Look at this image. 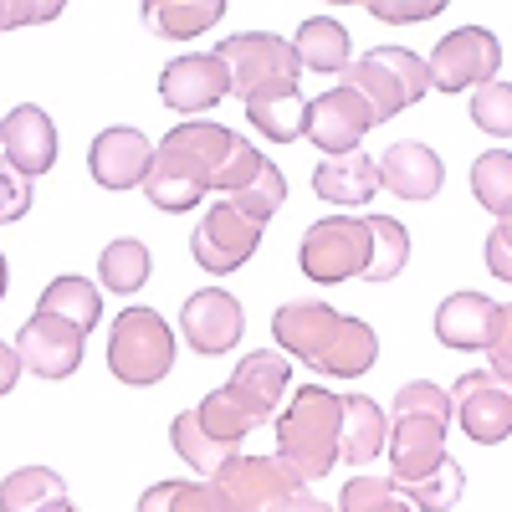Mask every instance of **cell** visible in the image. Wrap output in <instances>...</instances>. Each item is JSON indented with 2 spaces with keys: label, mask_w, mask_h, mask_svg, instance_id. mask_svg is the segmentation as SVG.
Here are the masks:
<instances>
[{
  "label": "cell",
  "mask_w": 512,
  "mask_h": 512,
  "mask_svg": "<svg viewBox=\"0 0 512 512\" xmlns=\"http://www.w3.org/2000/svg\"><path fill=\"white\" fill-rule=\"evenodd\" d=\"M272 338L287 359L308 364L318 374H333V379H359L379 359V333L364 318L338 313V308L318 303V297L282 303L272 318Z\"/></svg>",
  "instance_id": "obj_1"
},
{
  "label": "cell",
  "mask_w": 512,
  "mask_h": 512,
  "mask_svg": "<svg viewBox=\"0 0 512 512\" xmlns=\"http://www.w3.org/2000/svg\"><path fill=\"white\" fill-rule=\"evenodd\" d=\"M236 128L216 123V118H185L154 144V169L144 180V195L180 216V210H195L205 195H216V180L226 159L236 154Z\"/></svg>",
  "instance_id": "obj_2"
},
{
  "label": "cell",
  "mask_w": 512,
  "mask_h": 512,
  "mask_svg": "<svg viewBox=\"0 0 512 512\" xmlns=\"http://www.w3.org/2000/svg\"><path fill=\"white\" fill-rule=\"evenodd\" d=\"M446 431H451V395L431 379L400 384V395L390 405V482L410 487L425 472H436L446 461Z\"/></svg>",
  "instance_id": "obj_3"
},
{
  "label": "cell",
  "mask_w": 512,
  "mask_h": 512,
  "mask_svg": "<svg viewBox=\"0 0 512 512\" xmlns=\"http://www.w3.org/2000/svg\"><path fill=\"white\" fill-rule=\"evenodd\" d=\"M344 446V400L328 395L323 384H303L282 410H277V451L303 482H318L338 466Z\"/></svg>",
  "instance_id": "obj_4"
},
{
  "label": "cell",
  "mask_w": 512,
  "mask_h": 512,
  "mask_svg": "<svg viewBox=\"0 0 512 512\" xmlns=\"http://www.w3.org/2000/svg\"><path fill=\"white\" fill-rule=\"evenodd\" d=\"M338 88L364 98L374 123H390L395 113H405L410 103H420L431 93V67H425V57L410 52V47H374L338 72Z\"/></svg>",
  "instance_id": "obj_5"
},
{
  "label": "cell",
  "mask_w": 512,
  "mask_h": 512,
  "mask_svg": "<svg viewBox=\"0 0 512 512\" xmlns=\"http://www.w3.org/2000/svg\"><path fill=\"white\" fill-rule=\"evenodd\" d=\"M108 369L113 379L134 384V390H149V384H159L175 369V328L164 323V313L128 303L108 328Z\"/></svg>",
  "instance_id": "obj_6"
},
{
  "label": "cell",
  "mask_w": 512,
  "mask_h": 512,
  "mask_svg": "<svg viewBox=\"0 0 512 512\" xmlns=\"http://www.w3.org/2000/svg\"><path fill=\"white\" fill-rule=\"evenodd\" d=\"M216 62L226 67L231 93H236L241 103H246V98H262V93L297 88V77H303L292 41L277 36V31H246V36L216 41Z\"/></svg>",
  "instance_id": "obj_7"
},
{
  "label": "cell",
  "mask_w": 512,
  "mask_h": 512,
  "mask_svg": "<svg viewBox=\"0 0 512 512\" xmlns=\"http://www.w3.org/2000/svg\"><path fill=\"white\" fill-rule=\"evenodd\" d=\"M210 487H216L221 512H282L303 492V477L282 456H246L241 451L210 477Z\"/></svg>",
  "instance_id": "obj_8"
},
{
  "label": "cell",
  "mask_w": 512,
  "mask_h": 512,
  "mask_svg": "<svg viewBox=\"0 0 512 512\" xmlns=\"http://www.w3.org/2000/svg\"><path fill=\"white\" fill-rule=\"evenodd\" d=\"M297 262H303V277H313L323 287L364 277V267H369V226H364V216H323V221H313Z\"/></svg>",
  "instance_id": "obj_9"
},
{
  "label": "cell",
  "mask_w": 512,
  "mask_h": 512,
  "mask_svg": "<svg viewBox=\"0 0 512 512\" xmlns=\"http://www.w3.org/2000/svg\"><path fill=\"white\" fill-rule=\"evenodd\" d=\"M436 93H477L482 82L502 72V41L487 26H461L436 41V52L425 57Z\"/></svg>",
  "instance_id": "obj_10"
},
{
  "label": "cell",
  "mask_w": 512,
  "mask_h": 512,
  "mask_svg": "<svg viewBox=\"0 0 512 512\" xmlns=\"http://www.w3.org/2000/svg\"><path fill=\"white\" fill-rule=\"evenodd\" d=\"M262 231H267V226L246 221L236 205L216 200V205H210L205 216H200L195 236H190V256H195L200 272L231 277V272H241L251 256H256V246H262Z\"/></svg>",
  "instance_id": "obj_11"
},
{
  "label": "cell",
  "mask_w": 512,
  "mask_h": 512,
  "mask_svg": "<svg viewBox=\"0 0 512 512\" xmlns=\"http://www.w3.org/2000/svg\"><path fill=\"white\" fill-rule=\"evenodd\" d=\"M446 395H451V420H461V431L477 446H497L512 436V384L497 379L492 369H466Z\"/></svg>",
  "instance_id": "obj_12"
},
{
  "label": "cell",
  "mask_w": 512,
  "mask_h": 512,
  "mask_svg": "<svg viewBox=\"0 0 512 512\" xmlns=\"http://www.w3.org/2000/svg\"><path fill=\"white\" fill-rule=\"evenodd\" d=\"M241 333H246V313H241V297L226 292V287H200L185 297V308H180V338L205 354V359H216V354H231L241 344Z\"/></svg>",
  "instance_id": "obj_13"
},
{
  "label": "cell",
  "mask_w": 512,
  "mask_h": 512,
  "mask_svg": "<svg viewBox=\"0 0 512 512\" xmlns=\"http://www.w3.org/2000/svg\"><path fill=\"white\" fill-rule=\"evenodd\" d=\"M374 123V113L364 108V98H354L349 88H328L318 98H308V144L323 154V159H338V154H359L364 134Z\"/></svg>",
  "instance_id": "obj_14"
},
{
  "label": "cell",
  "mask_w": 512,
  "mask_h": 512,
  "mask_svg": "<svg viewBox=\"0 0 512 512\" xmlns=\"http://www.w3.org/2000/svg\"><path fill=\"white\" fill-rule=\"evenodd\" d=\"M82 349H88V333L52 318V313H31L16 333V354L26 364V374L36 379H67L82 364Z\"/></svg>",
  "instance_id": "obj_15"
},
{
  "label": "cell",
  "mask_w": 512,
  "mask_h": 512,
  "mask_svg": "<svg viewBox=\"0 0 512 512\" xmlns=\"http://www.w3.org/2000/svg\"><path fill=\"white\" fill-rule=\"evenodd\" d=\"M149 169H154V144L144 128L113 123L88 144V175L103 190H144Z\"/></svg>",
  "instance_id": "obj_16"
},
{
  "label": "cell",
  "mask_w": 512,
  "mask_h": 512,
  "mask_svg": "<svg viewBox=\"0 0 512 512\" xmlns=\"http://www.w3.org/2000/svg\"><path fill=\"white\" fill-rule=\"evenodd\" d=\"M287 384H292V364L282 349H256L236 364V374L226 379V395L246 410L251 425H267L277 420L282 400H287Z\"/></svg>",
  "instance_id": "obj_17"
},
{
  "label": "cell",
  "mask_w": 512,
  "mask_h": 512,
  "mask_svg": "<svg viewBox=\"0 0 512 512\" xmlns=\"http://www.w3.org/2000/svg\"><path fill=\"white\" fill-rule=\"evenodd\" d=\"M159 98L175 113H210L221 98H231V77L216 52H185L159 72Z\"/></svg>",
  "instance_id": "obj_18"
},
{
  "label": "cell",
  "mask_w": 512,
  "mask_h": 512,
  "mask_svg": "<svg viewBox=\"0 0 512 512\" xmlns=\"http://www.w3.org/2000/svg\"><path fill=\"white\" fill-rule=\"evenodd\" d=\"M0 159H11V169H21L26 180H41L52 175L57 164V128H52V113L36 108V103H21L6 113V123H0Z\"/></svg>",
  "instance_id": "obj_19"
},
{
  "label": "cell",
  "mask_w": 512,
  "mask_h": 512,
  "mask_svg": "<svg viewBox=\"0 0 512 512\" xmlns=\"http://www.w3.org/2000/svg\"><path fill=\"white\" fill-rule=\"evenodd\" d=\"M446 185V164L431 144L420 139H400L384 149L379 159V190H390L400 200H436Z\"/></svg>",
  "instance_id": "obj_20"
},
{
  "label": "cell",
  "mask_w": 512,
  "mask_h": 512,
  "mask_svg": "<svg viewBox=\"0 0 512 512\" xmlns=\"http://www.w3.org/2000/svg\"><path fill=\"white\" fill-rule=\"evenodd\" d=\"M492 323H497V303L487 292H451L436 308V338L446 349H461V354H477V349L487 354Z\"/></svg>",
  "instance_id": "obj_21"
},
{
  "label": "cell",
  "mask_w": 512,
  "mask_h": 512,
  "mask_svg": "<svg viewBox=\"0 0 512 512\" xmlns=\"http://www.w3.org/2000/svg\"><path fill=\"white\" fill-rule=\"evenodd\" d=\"M313 195L328 205H369L379 195V164L369 154H338L313 169Z\"/></svg>",
  "instance_id": "obj_22"
},
{
  "label": "cell",
  "mask_w": 512,
  "mask_h": 512,
  "mask_svg": "<svg viewBox=\"0 0 512 512\" xmlns=\"http://www.w3.org/2000/svg\"><path fill=\"white\" fill-rule=\"evenodd\" d=\"M292 52H297V67L303 72H323V77H338L354 57H349V26L338 16H308L292 36Z\"/></svg>",
  "instance_id": "obj_23"
},
{
  "label": "cell",
  "mask_w": 512,
  "mask_h": 512,
  "mask_svg": "<svg viewBox=\"0 0 512 512\" xmlns=\"http://www.w3.org/2000/svg\"><path fill=\"white\" fill-rule=\"evenodd\" d=\"M36 313H52V318H62V323H72L82 333H93L98 318H103V287L88 282V277H77V272L52 277L47 287H41V297H36Z\"/></svg>",
  "instance_id": "obj_24"
},
{
  "label": "cell",
  "mask_w": 512,
  "mask_h": 512,
  "mask_svg": "<svg viewBox=\"0 0 512 512\" xmlns=\"http://www.w3.org/2000/svg\"><path fill=\"white\" fill-rule=\"evenodd\" d=\"M226 16V0H149L144 21L164 41H195L205 31H216Z\"/></svg>",
  "instance_id": "obj_25"
},
{
  "label": "cell",
  "mask_w": 512,
  "mask_h": 512,
  "mask_svg": "<svg viewBox=\"0 0 512 512\" xmlns=\"http://www.w3.org/2000/svg\"><path fill=\"white\" fill-rule=\"evenodd\" d=\"M390 446V410H379V400L369 395H344V446L338 456L364 466Z\"/></svg>",
  "instance_id": "obj_26"
},
{
  "label": "cell",
  "mask_w": 512,
  "mask_h": 512,
  "mask_svg": "<svg viewBox=\"0 0 512 512\" xmlns=\"http://www.w3.org/2000/svg\"><path fill=\"white\" fill-rule=\"evenodd\" d=\"M246 118H251V128H256L267 144H292V139L308 134V98L297 93V88L246 98Z\"/></svg>",
  "instance_id": "obj_27"
},
{
  "label": "cell",
  "mask_w": 512,
  "mask_h": 512,
  "mask_svg": "<svg viewBox=\"0 0 512 512\" xmlns=\"http://www.w3.org/2000/svg\"><path fill=\"white\" fill-rule=\"evenodd\" d=\"M57 502H67V482L52 466H21L0 482V512H52Z\"/></svg>",
  "instance_id": "obj_28"
},
{
  "label": "cell",
  "mask_w": 512,
  "mask_h": 512,
  "mask_svg": "<svg viewBox=\"0 0 512 512\" xmlns=\"http://www.w3.org/2000/svg\"><path fill=\"white\" fill-rule=\"evenodd\" d=\"M364 226H369V267H364V282H395L400 272H405V262H410V231H405V221H395V216H364Z\"/></svg>",
  "instance_id": "obj_29"
},
{
  "label": "cell",
  "mask_w": 512,
  "mask_h": 512,
  "mask_svg": "<svg viewBox=\"0 0 512 512\" xmlns=\"http://www.w3.org/2000/svg\"><path fill=\"white\" fill-rule=\"evenodd\" d=\"M169 441H175V451L195 466V472H200L205 482L216 477L231 456H241V446H226V441L210 436L205 425H200V415H195V410H180V415H175V425H169Z\"/></svg>",
  "instance_id": "obj_30"
},
{
  "label": "cell",
  "mask_w": 512,
  "mask_h": 512,
  "mask_svg": "<svg viewBox=\"0 0 512 512\" xmlns=\"http://www.w3.org/2000/svg\"><path fill=\"white\" fill-rule=\"evenodd\" d=\"M149 272H154V256H149V246H144L139 236H118V241H108L103 256H98L103 287H108V292H123V297H134V292L149 282Z\"/></svg>",
  "instance_id": "obj_31"
},
{
  "label": "cell",
  "mask_w": 512,
  "mask_h": 512,
  "mask_svg": "<svg viewBox=\"0 0 512 512\" xmlns=\"http://www.w3.org/2000/svg\"><path fill=\"white\" fill-rule=\"evenodd\" d=\"M472 195H477V205L487 210L492 221L512 216V154L507 149L477 154V164H472Z\"/></svg>",
  "instance_id": "obj_32"
},
{
  "label": "cell",
  "mask_w": 512,
  "mask_h": 512,
  "mask_svg": "<svg viewBox=\"0 0 512 512\" xmlns=\"http://www.w3.org/2000/svg\"><path fill=\"white\" fill-rule=\"evenodd\" d=\"M415 512H451L456 502H461V492H466V472H461V461L456 456H446L436 472H425L420 482H410V487H395Z\"/></svg>",
  "instance_id": "obj_33"
},
{
  "label": "cell",
  "mask_w": 512,
  "mask_h": 512,
  "mask_svg": "<svg viewBox=\"0 0 512 512\" xmlns=\"http://www.w3.org/2000/svg\"><path fill=\"white\" fill-rule=\"evenodd\" d=\"M282 200H287V175L267 159L262 164V175H256L246 190H236V195H226V205H236L246 221H256V226H267L277 210H282Z\"/></svg>",
  "instance_id": "obj_34"
},
{
  "label": "cell",
  "mask_w": 512,
  "mask_h": 512,
  "mask_svg": "<svg viewBox=\"0 0 512 512\" xmlns=\"http://www.w3.org/2000/svg\"><path fill=\"white\" fill-rule=\"evenodd\" d=\"M139 512H221L210 482H154L139 497Z\"/></svg>",
  "instance_id": "obj_35"
},
{
  "label": "cell",
  "mask_w": 512,
  "mask_h": 512,
  "mask_svg": "<svg viewBox=\"0 0 512 512\" xmlns=\"http://www.w3.org/2000/svg\"><path fill=\"white\" fill-rule=\"evenodd\" d=\"M195 415H200V425H205V431L210 436H216V441H226V446H241L251 431H256V425L246 420V410L226 395V384H221V390H210L200 405H195Z\"/></svg>",
  "instance_id": "obj_36"
},
{
  "label": "cell",
  "mask_w": 512,
  "mask_h": 512,
  "mask_svg": "<svg viewBox=\"0 0 512 512\" xmlns=\"http://www.w3.org/2000/svg\"><path fill=\"white\" fill-rule=\"evenodd\" d=\"M472 123L492 139H512V82L492 77L472 93Z\"/></svg>",
  "instance_id": "obj_37"
},
{
  "label": "cell",
  "mask_w": 512,
  "mask_h": 512,
  "mask_svg": "<svg viewBox=\"0 0 512 512\" xmlns=\"http://www.w3.org/2000/svg\"><path fill=\"white\" fill-rule=\"evenodd\" d=\"M338 512H415L400 492H395V482L390 477H354V482H344V492H338Z\"/></svg>",
  "instance_id": "obj_38"
},
{
  "label": "cell",
  "mask_w": 512,
  "mask_h": 512,
  "mask_svg": "<svg viewBox=\"0 0 512 512\" xmlns=\"http://www.w3.org/2000/svg\"><path fill=\"white\" fill-rule=\"evenodd\" d=\"M262 164H267V154H256V144L251 139H236V154L226 159V169H221V180H216V195L226 200V195H236V190H246L256 175H262Z\"/></svg>",
  "instance_id": "obj_39"
},
{
  "label": "cell",
  "mask_w": 512,
  "mask_h": 512,
  "mask_svg": "<svg viewBox=\"0 0 512 512\" xmlns=\"http://www.w3.org/2000/svg\"><path fill=\"white\" fill-rule=\"evenodd\" d=\"M446 11V0H374L369 16L384 26H415V21H436Z\"/></svg>",
  "instance_id": "obj_40"
},
{
  "label": "cell",
  "mask_w": 512,
  "mask_h": 512,
  "mask_svg": "<svg viewBox=\"0 0 512 512\" xmlns=\"http://www.w3.org/2000/svg\"><path fill=\"white\" fill-rule=\"evenodd\" d=\"M26 210H31V180L11 169V159H0V226L21 221Z\"/></svg>",
  "instance_id": "obj_41"
},
{
  "label": "cell",
  "mask_w": 512,
  "mask_h": 512,
  "mask_svg": "<svg viewBox=\"0 0 512 512\" xmlns=\"http://www.w3.org/2000/svg\"><path fill=\"white\" fill-rule=\"evenodd\" d=\"M62 16V0H0V31L16 26H47Z\"/></svg>",
  "instance_id": "obj_42"
},
{
  "label": "cell",
  "mask_w": 512,
  "mask_h": 512,
  "mask_svg": "<svg viewBox=\"0 0 512 512\" xmlns=\"http://www.w3.org/2000/svg\"><path fill=\"white\" fill-rule=\"evenodd\" d=\"M487 369L512 384V303H497V323L487 338Z\"/></svg>",
  "instance_id": "obj_43"
},
{
  "label": "cell",
  "mask_w": 512,
  "mask_h": 512,
  "mask_svg": "<svg viewBox=\"0 0 512 512\" xmlns=\"http://www.w3.org/2000/svg\"><path fill=\"white\" fill-rule=\"evenodd\" d=\"M487 272L502 277V282H512V216L497 221L492 236H487Z\"/></svg>",
  "instance_id": "obj_44"
},
{
  "label": "cell",
  "mask_w": 512,
  "mask_h": 512,
  "mask_svg": "<svg viewBox=\"0 0 512 512\" xmlns=\"http://www.w3.org/2000/svg\"><path fill=\"white\" fill-rule=\"evenodd\" d=\"M21 374H26V364H21L16 344H0V395H11Z\"/></svg>",
  "instance_id": "obj_45"
},
{
  "label": "cell",
  "mask_w": 512,
  "mask_h": 512,
  "mask_svg": "<svg viewBox=\"0 0 512 512\" xmlns=\"http://www.w3.org/2000/svg\"><path fill=\"white\" fill-rule=\"evenodd\" d=\"M282 512H338V507H333V502H318V497H313V492L303 487V492H297V497H292V502H287Z\"/></svg>",
  "instance_id": "obj_46"
},
{
  "label": "cell",
  "mask_w": 512,
  "mask_h": 512,
  "mask_svg": "<svg viewBox=\"0 0 512 512\" xmlns=\"http://www.w3.org/2000/svg\"><path fill=\"white\" fill-rule=\"evenodd\" d=\"M6 277L11 272H6V251H0V303H6Z\"/></svg>",
  "instance_id": "obj_47"
},
{
  "label": "cell",
  "mask_w": 512,
  "mask_h": 512,
  "mask_svg": "<svg viewBox=\"0 0 512 512\" xmlns=\"http://www.w3.org/2000/svg\"><path fill=\"white\" fill-rule=\"evenodd\" d=\"M52 512H77V507H72V502H57V507H52Z\"/></svg>",
  "instance_id": "obj_48"
},
{
  "label": "cell",
  "mask_w": 512,
  "mask_h": 512,
  "mask_svg": "<svg viewBox=\"0 0 512 512\" xmlns=\"http://www.w3.org/2000/svg\"><path fill=\"white\" fill-rule=\"evenodd\" d=\"M0 123H6V118H0Z\"/></svg>",
  "instance_id": "obj_49"
}]
</instances>
